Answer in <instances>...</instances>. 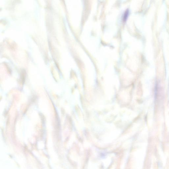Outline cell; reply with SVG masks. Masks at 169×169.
<instances>
[{"mask_svg": "<svg viewBox=\"0 0 169 169\" xmlns=\"http://www.w3.org/2000/svg\"><path fill=\"white\" fill-rule=\"evenodd\" d=\"M129 14V12L128 10H127L125 12L124 15L123 16V22H125L127 20Z\"/></svg>", "mask_w": 169, "mask_h": 169, "instance_id": "1", "label": "cell"}]
</instances>
